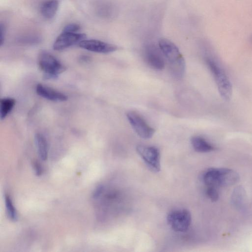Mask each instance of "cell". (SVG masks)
I'll return each instance as SVG.
<instances>
[{
  "mask_svg": "<svg viewBox=\"0 0 252 252\" xmlns=\"http://www.w3.org/2000/svg\"><path fill=\"white\" fill-rule=\"evenodd\" d=\"M78 44L83 49L98 53H109L118 48L115 45L96 39H84Z\"/></svg>",
  "mask_w": 252,
  "mask_h": 252,
  "instance_id": "obj_9",
  "label": "cell"
},
{
  "mask_svg": "<svg viewBox=\"0 0 252 252\" xmlns=\"http://www.w3.org/2000/svg\"><path fill=\"white\" fill-rule=\"evenodd\" d=\"M38 63L46 79L56 78L66 69L65 66L55 57L45 51L39 54Z\"/></svg>",
  "mask_w": 252,
  "mask_h": 252,
  "instance_id": "obj_3",
  "label": "cell"
},
{
  "mask_svg": "<svg viewBox=\"0 0 252 252\" xmlns=\"http://www.w3.org/2000/svg\"><path fill=\"white\" fill-rule=\"evenodd\" d=\"M80 26L76 23H71L66 25L63 32H77L80 30Z\"/></svg>",
  "mask_w": 252,
  "mask_h": 252,
  "instance_id": "obj_19",
  "label": "cell"
},
{
  "mask_svg": "<svg viewBox=\"0 0 252 252\" xmlns=\"http://www.w3.org/2000/svg\"><path fill=\"white\" fill-rule=\"evenodd\" d=\"M59 2L57 0H47L40 7L41 15L46 19L53 18L58 9Z\"/></svg>",
  "mask_w": 252,
  "mask_h": 252,
  "instance_id": "obj_13",
  "label": "cell"
},
{
  "mask_svg": "<svg viewBox=\"0 0 252 252\" xmlns=\"http://www.w3.org/2000/svg\"><path fill=\"white\" fill-rule=\"evenodd\" d=\"M168 225L174 231L184 232L187 231L191 222V215L186 209L174 210L167 216Z\"/></svg>",
  "mask_w": 252,
  "mask_h": 252,
  "instance_id": "obj_4",
  "label": "cell"
},
{
  "mask_svg": "<svg viewBox=\"0 0 252 252\" xmlns=\"http://www.w3.org/2000/svg\"><path fill=\"white\" fill-rule=\"evenodd\" d=\"M206 194L212 202L217 201L219 197V194L216 188L207 187Z\"/></svg>",
  "mask_w": 252,
  "mask_h": 252,
  "instance_id": "obj_18",
  "label": "cell"
},
{
  "mask_svg": "<svg viewBox=\"0 0 252 252\" xmlns=\"http://www.w3.org/2000/svg\"><path fill=\"white\" fill-rule=\"evenodd\" d=\"M33 168L35 174L37 176H40L42 174V168L40 164L37 161H35L33 163Z\"/></svg>",
  "mask_w": 252,
  "mask_h": 252,
  "instance_id": "obj_20",
  "label": "cell"
},
{
  "mask_svg": "<svg viewBox=\"0 0 252 252\" xmlns=\"http://www.w3.org/2000/svg\"><path fill=\"white\" fill-rule=\"evenodd\" d=\"M158 45L168 62L172 75L177 79L182 78L185 71V61L178 48L174 43L166 38L160 39Z\"/></svg>",
  "mask_w": 252,
  "mask_h": 252,
  "instance_id": "obj_1",
  "label": "cell"
},
{
  "mask_svg": "<svg viewBox=\"0 0 252 252\" xmlns=\"http://www.w3.org/2000/svg\"><path fill=\"white\" fill-rule=\"evenodd\" d=\"M0 44L1 46L3 43L5 35V28L4 26L2 24H1L0 26Z\"/></svg>",
  "mask_w": 252,
  "mask_h": 252,
  "instance_id": "obj_21",
  "label": "cell"
},
{
  "mask_svg": "<svg viewBox=\"0 0 252 252\" xmlns=\"http://www.w3.org/2000/svg\"><path fill=\"white\" fill-rule=\"evenodd\" d=\"M34 140L39 158L43 161L46 160L48 157V145L46 139L43 134L37 133L35 135Z\"/></svg>",
  "mask_w": 252,
  "mask_h": 252,
  "instance_id": "obj_15",
  "label": "cell"
},
{
  "mask_svg": "<svg viewBox=\"0 0 252 252\" xmlns=\"http://www.w3.org/2000/svg\"><path fill=\"white\" fill-rule=\"evenodd\" d=\"M126 117L135 131L141 138L149 139L154 134L155 130L138 113L129 111L127 113Z\"/></svg>",
  "mask_w": 252,
  "mask_h": 252,
  "instance_id": "obj_6",
  "label": "cell"
},
{
  "mask_svg": "<svg viewBox=\"0 0 252 252\" xmlns=\"http://www.w3.org/2000/svg\"><path fill=\"white\" fill-rule=\"evenodd\" d=\"M89 60V58L87 56H83L82 57H81V61H83V62H87L88 61V60Z\"/></svg>",
  "mask_w": 252,
  "mask_h": 252,
  "instance_id": "obj_22",
  "label": "cell"
},
{
  "mask_svg": "<svg viewBox=\"0 0 252 252\" xmlns=\"http://www.w3.org/2000/svg\"><path fill=\"white\" fill-rule=\"evenodd\" d=\"M206 63L212 74L220 96L229 101L232 96V87L231 82L223 69L214 59L206 57Z\"/></svg>",
  "mask_w": 252,
  "mask_h": 252,
  "instance_id": "obj_2",
  "label": "cell"
},
{
  "mask_svg": "<svg viewBox=\"0 0 252 252\" xmlns=\"http://www.w3.org/2000/svg\"><path fill=\"white\" fill-rule=\"evenodd\" d=\"M85 34L78 32H63L55 40L53 48L56 51H61L85 39Z\"/></svg>",
  "mask_w": 252,
  "mask_h": 252,
  "instance_id": "obj_7",
  "label": "cell"
},
{
  "mask_svg": "<svg viewBox=\"0 0 252 252\" xmlns=\"http://www.w3.org/2000/svg\"><path fill=\"white\" fill-rule=\"evenodd\" d=\"M159 49L151 44L146 47L144 51V57L147 63L151 68L159 70H162L165 65L163 53Z\"/></svg>",
  "mask_w": 252,
  "mask_h": 252,
  "instance_id": "obj_8",
  "label": "cell"
},
{
  "mask_svg": "<svg viewBox=\"0 0 252 252\" xmlns=\"http://www.w3.org/2000/svg\"><path fill=\"white\" fill-rule=\"evenodd\" d=\"M15 100L11 97H4L0 99V117L1 120L4 119L11 112L15 104Z\"/></svg>",
  "mask_w": 252,
  "mask_h": 252,
  "instance_id": "obj_16",
  "label": "cell"
},
{
  "mask_svg": "<svg viewBox=\"0 0 252 252\" xmlns=\"http://www.w3.org/2000/svg\"><path fill=\"white\" fill-rule=\"evenodd\" d=\"M36 92L38 95L51 101H64L67 99L65 94L41 84L37 85Z\"/></svg>",
  "mask_w": 252,
  "mask_h": 252,
  "instance_id": "obj_10",
  "label": "cell"
},
{
  "mask_svg": "<svg viewBox=\"0 0 252 252\" xmlns=\"http://www.w3.org/2000/svg\"><path fill=\"white\" fill-rule=\"evenodd\" d=\"M246 199V192L242 186H238L233 190L231 197L232 204L237 209L243 207Z\"/></svg>",
  "mask_w": 252,
  "mask_h": 252,
  "instance_id": "obj_14",
  "label": "cell"
},
{
  "mask_svg": "<svg viewBox=\"0 0 252 252\" xmlns=\"http://www.w3.org/2000/svg\"><path fill=\"white\" fill-rule=\"evenodd\" d=\"M4 200L6 211L8 218L11 220H16L17 213L9 195H5Z\"/></svg>",
  "mask_w": 252,
  "mask_h": 252,
  "instance_id": "obj_17",
  "label": "cell"
},
{
  "mask_svg": "<svg viewBox=\"0 0 252 252\" xmlns=\"http://www.w3.org/2000/svg\"><path fill=\"white\" fill-rule=\"evenodd\" d=\"M191 144L194 150L199 153H207L214 151L215 147L204 138L195 136L191 139Z\"/></svg>",
  "mask_w": 252,
  "mask_h": 252,
  "instance_id": "obj_12",
  "label": "cell"
},
{
  "mask_svg": "<svg viewBox=\"0 0 252 252\" xmlns=\"http://www.w3.org/2000/svg\"><path fill=\"white\" fill-rule=\"evenodd\" d=\"M251 40H252V37H251Z\"/></svg>",
  "mask_w": 252,
  "mask_h": 252,
  "instance_id": "obj_23",
  "label": "cell"
},
{
  "mask_svg": "<svg viewBox=\"0 0 252 252\" xmlns=\"http://www.w3.org/2000/svg\"><path fill=\"white\" fill-rule=\"evenodd\" d=\"M136 149L138 155L151 170L155 172L160 171V152L157 147L139 145Z\"/></svg>",
  "mask_w": 252,
  "mask_h": 252,
  "instance_id": "obj_5",
  "label": "cell"
},
{
  "mask_svg": "<svg viewBox=\"0 0 252 252\" xmlns=\"http://www.w3.org/2000/svg\"><path fill=\"white\" fill-rule=\"evenodd\" d=\"M239 179L238 174L228 168H220L218 187H228L236 183Z\"/></svg>",
  "mask_w": 252,
  "mask_h": 252,
  "instance_id": "obj_11",
  "label": "cell"
}]
</instances>
